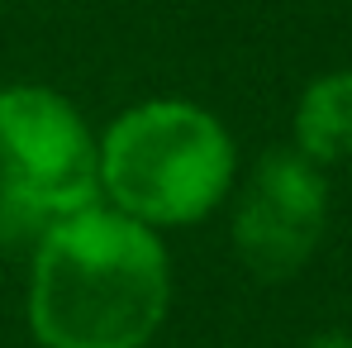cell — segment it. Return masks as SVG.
Returning <instances> with one entry per match:
<instances>
[{
  "mask_svg": "<svg viewBox=\"0 0 352 348\" xmlns=\"http://www.w3.org/2000/svg\"><path fill=\"white\" fill-rule=\"evenodd\" d=\"M324 225H329L324 167H314L295 148L262 153L234 205V248L243 267L262 282H286L314 258Z\"/></svg>",
  "mask_w": 352,
  "mask_h": 348,
  "instance_id": "cell-4",
  "label": "cell"
},
{
  "mask_svg": "<svg viewBox=\"0 0 352 348\" xmlns=\"http://www.w3.org/2000/svg\"><path fill=\"white\" fill-rule=\"evenodd\" d=\"M238 148L224 119L195 101H143L100 134V201L148 229H181L234 191Z\"/></svg>",
  "mask_w": 352,
  "mask_h": 348,
  "instance_id": "cell-2",
  "label": "cell"
},
{
  "mask_svg": "<svg viewBox=\"0 0 352 348\" xmlns=\"http://www.w3.org/2000/svg\"><path fill=\"white\" fill-rule=\"evenodd\" d=\"M100 205V139L53 86H0V210L38 238Z\"/></svg>",
  "mask_w": 352,
  "mask_h": 348,
  "instance_id": "cell-3",
  "label": "cell"
},
{
  "mask_svg": "<svg viewBox=\"0 0 352 348\" xmlns=\"http://www.w3.org/2000/svg\"><path fill=\"white\" fill-rule=\"evenodd\" d=\"M309 348H352V334H338V329H329V334L309 339Z\"/></svg>",
  "mask_w": 352,
  "mask_h": 348,
  "instance_id": "cell-6",
  "label": "cell"
},
{
  "mask_svg": "<svg viewBox=\"0 0 352 348\" xmlns=\"http://www.w3.org/2000/svg\"><path fill=\"white\" fill-rule=\"evenodd\" d=\"M291 139V148L314 167H333L352 158V67L324 72L300 91Z\"/></svg>",
  "mask_w": 352,
  "mask_h": 348,
  "instance_id": "cell-5",
  "label": "cell"
},
{
  "mask_svg": "<svg viewBox=\"0 0 352 348\" xmlns=\"http://www.w3.org/2000/svg\"><path fill=\"white\" fill-rule=\"evenodd\" d=\"M172 263L157 229L86 205L34 248L29 329L43 348H143L167 320Z\"/></svg>",
  "mask_w": 352,
  "mask_h": 348,
  "instance_id": "cell-1",
  "label": "cell"
}]
</instances>
